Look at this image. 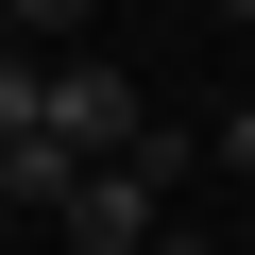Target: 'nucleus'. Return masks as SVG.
Here are the masks:
<instances>
[{
	"mask_svg": "<svg viewBox=\"0 0 255 255\" xmlns=\"http://www.w3.org/2000/svg\"><path fill=\"white\" fill-rule=\"evenodd\" d=\"M34 136H51L68 170H102V153H136V136H153V102H136V68L51 51V68H34Z\"/></svg>",
	"mask_w": 255,
	"mask_h": 255,
	"instance_id": "obj_1",
	"label": "nucleus"
},
{
	"mask_svg": "<svg viewBox=\"0 0 255 255\" xmlns=\"http://www.w3.org/2000/svg\"><path fill=\"white\" fill-rule=\"evenodd\" d=\"M68 238H85V255H153V238H170V187H153L136 153H102V170L68 187Z\"/></svg>",
	"mask_w": 255,
	"mask_h": 255,
	"instance_id": "obj_2",
	"label": "nucleus"
},
{
	"mask_svg": "<svg viewBox=\"0 0 255 255\" xmlns=\"http://www.w3.org/2000/svg\"><path fill=\"white\" fill-rule=\"evenodd\" d=\"M0 34L17 51H85V0H0Z\"/></svg>",
	"mask_w": 255,
	"mask_h": 255,
	"instance_id": "obj_3",
	"label": "nucleus"
},
{
	"mask_svg": "<svg viewBox=\"0 0 255 255\" xmlns=\"http://www.w3.org/2000/svg\"><path fill=\"white\" fill-rule=\"evenodd\" d=\"M34 68H51V51H17V34H0V136H34Z\"/></svg>",
	"mask_w": 255,
	"mask_h": 255,
	"instance_id": "obj_4",
	"label": "nucleus"
},
{
	"mask_svg": "<svg viewBox=\"0 0 255 255\" xmlns=\"http://www.w3.org/2000/svg\"><path fill=\"white\" fill-rule=\"evenodd\" d=\"M204 153H221V170H255V102H238V119H221V136H204Z\"/></svg>",
	"mask_w": 255,
	"mask_h": 255,
	"instance_id": "obj_5",
	"label": "nucleus"
},
{
	"mask_svg": "<svg viewBox=\"0 0 255 255\" xmlns=\"http://www.w3.org/2000/svg\"><path fill=\"white\" fill-rule=\"evenodd\" d=\"M153 255H204V238H187V221H170V238H153Z\"/></svg>",
	"mask_w": 255,
	"mask_h": 255,
	"instance_id": "obj_6",
	"label": "nucleus"
},
{
	"mask_svg": "<svg viewBox=\"0 0 255 255\" xmlns=\"http://www.w3.org/2000/svg\"><path fill=\"white\" fill-rule=\"evenodd\" d=\"M221 17H255V0H221Z\"/></svg>",
	"mask_w": 255,
	"mask_h": 255,
	"instance_id": "obj_7",
	"label": "nucleus"
}]
</instances>
